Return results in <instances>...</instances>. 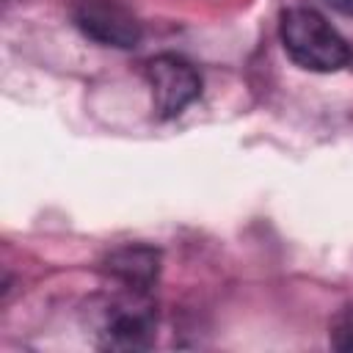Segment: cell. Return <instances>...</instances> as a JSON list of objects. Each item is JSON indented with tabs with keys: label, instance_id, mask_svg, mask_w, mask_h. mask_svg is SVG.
Listing matches in <instances>:
<instances>
[{
	"label": "cell",
	"instance_id": "cell-1",
	"mask_svg": "<svg viewBox=\"0 0 353 353\" xmlns=\"http://www.w3.org/2000/svg\"><path fill=\"white\" fill-rule=\"evenodd\" d=\"M281 41L287 55L312 72H336L350 63L347 41L314 8L295 6L281 14Z\"/></svg>",
	"mask_w": 353,
	"mask_h": 353
},
{
	"label": "cell",
	"instance_id": "cell-2",
	"mask_svg": "<svg viewBox=\"0 0 353 353\" xmlns=\"http://www.w3.org/2000/svg\"><path fill=\"white\" fill-rule=\"evenodd\" d=\"M146 80L152 88V102L154 110L163 119L179 116L201 91V77L199 72L176 58V55H157L146 63Z\"/></svg>",
	"mask_w": 353,
	"mask_h": 353
},
{
	"label": "cell",
	"instance_id": "cell-3",
	"mask_svg": "<svg viewBox=\"0 0 353 353\" xmlns=\"http://www.w3.org/2000/svg\"><path fill=\"white\" fill-rule=\"evenodd\" d=\"M74 22L99 44L135 47V41L141 39V25L116 0H80L74 8Z\"/></svg>",
	"mask_w": 353,
	"mask_h": 353
},
{
	"label": "cell",
	"instance_id": "cell-4",
	"mask_svg": "<svg viewBox=\"0 0 353 353\" xmlns=\"http://www.w3.org/2000/svg\"><path fill=\"white\" fill-rule=\"evenodd\" d=\"M105 345L110 347H143L152 336V312L149 303L141 301V292L113 306L105 328Z\"/></svg>",
	"mask_w": 353,
	"mask_h": 353
},
{
	"label": "cell",
	"instance_id": "cell-5",
	"mask_svg": "<svg viewBox=\"0 0 353 353\" xmlns=\"http://www.w3.org/2000/svg\"><path fill=\"white\" fill-rule=\"evenodd\" d=\"M108 268L124 287L143 292L157 276V254L149 248H121L110 256Z\"/></svg>",
	"mask_w": 353,
	"mask_h": 353
},
{
	"label": "cell",
	"instance_id": "cell-6",
	"mask_svg": "<svg viewBox=\"0 0 353 353\" xmlns=\"http://www.w3.org/2000/svg\"><path fill=\"white\" fill-rule=\"evenodd\" d=\"M331 345L336 350H347L353 353V306H347L345 312H339L331 323Z\"/></svg>",
	"mask_w": 353,
	"mask_h": 353
},
{
	"label": "cell",
	"instance_id": "cell-7",
	"mask_svg": "<svg viewBox=\"0 0 353 353\" xmlns=\"http://www.w3.org/2000/svg\"><path fill=\"white\" fill-rule=\"evenodd\" d=\"M331 8H336L339 14H347V17H353V0H325Z\"/></svg>",
	"mask_w": 353,
	"mask_h": 353
},
{
	"label": "cell",
	"instance_id": "cell-8",
	"mask_svg": "<svg viewBox=\"0 0 353 353\" xmlns=\"http://www.w3.org/2000/svg\"><path fill=\"white\" fill-rule=\"evenodd\" d=\"M350 61H353V58H350Z\"/></svg>",
	"mask_w": 353,
	"mask_h": 353
}]
</instances>
